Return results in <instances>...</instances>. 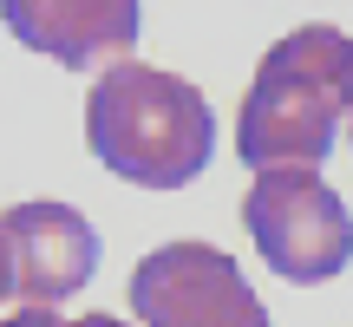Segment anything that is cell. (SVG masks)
I'll use <instances>...</instances> for the list:
<instances>
[{
    "mask_svg": "<svg viewBox=\"0 0 353 327\" xmlns=\"http://www.w3.org/2000/svg\"><path fill=\"white\" fill-rule=\"evenodd\" d=\"M85 151L138 190H183L216 151L210 99L183 72L118 59L85 92Z\"/></svg>",
    "mask_w": 353,
    "mask_h": 327,
    "instance_id": "obj_1",
    "label": "cell"
},
{
    "mask_svg": "<svg viewBox=\"0 0 353 327\" xmlns=\"http://www.w3.org/2000/svg\"><path fill=\"white\" fill-rule=\"evenodd\" d=\"M353 118V39L341 26H294L255 66L236 112V151L249 170L321 164Z\"/></svg>",
    "mask_w": 353,
    "mask_h": 327,
    "instance_id": "obj_2",
    "label": "cell"
},
{
    "mask_svg": "<svg viewBox=\"0 0 353 327\" xmlns=\"http://www.w3.org/2000/svg\"><path fill=\"white\" fill-rule=\"evenodd\" d=\"M242 229L255 236L262 262L294 288L334 281L353 255V216L321 164H268L242 197Z\"/></svg>",
    "mask_w": 353,
    "mask_h": 327,
    "instance_id": "obj_3",
    "label": "cell"
},
{
    "mask_svg": "<svg viewBox=\"0 0 353 327\" xmlns=\"http://www.w3.org/2000/svg\"><path fill=\"white\" fill-rule=\"evenodd\" d=\"M131 315L144 327H268V308L242 281L236 255L210 242H157L131 268Z\"/></svg>",
    "mask_w": 353,
    "mask_h": 327,
    "instance_id": "obj_4",
    "label": "cell"
},
{
    "mask_svg": "<svg viewBox=\"0 0 353 327\" xmlns=\"http://www.w3.org/2000/svg\"><path fill=\"white\" fill-rule=\"evenodd\" d=\"M0 26L65 72H105L138 46V0H0Z\"/></svg>",
    "mask_w": 353,
    "mask_h": 327,
    "instance_id": "obj_5",
    "label": "cell"
},
{
    "mask_svg": "<svg viewBox=\"0 0 353 327\" xmlns=\"http://www.w3.org/2000/svg\"><path fill=\"white\" fill-rule=\"evenodd\" d=\"M0 229L13 242V295L20 301L59 308L99 268V236L72 203H13Z\"/></svg>",
    "mask_w": 353,
    "mask_h": 327,
    "instance_id": "obj_6",
    "label": "cell"
},
{
    "mask_svg": "<svg viewBox=\"0 0 353 327\" xmlns=\"http://www.w3.org/2000/svg\"><path fill=\"white\" fill-rule=\"evenodd\" d=\"M0 327H72V321H59V308H39V301H20Z\"/></svg>",
    "mask_w": 353,
    "mask_h": 327,
    "instance_id": "obj_7",
    "label": "cell"
},
{
    "mask_svg": "<svg viewBox=\"0 0 353 327\" xmlns=\"http://www.w3.org/2000/svg\"><path fill=\"white\" fill-rule=\"evenodd\" d=\"M13 295V242H7V229H0V301Z\"/></svg>",
    "mask_w": 353,
    "mask_h": 327,
    "instance_id": "obj_8",
    "label": "cell"
},
{
    "mask_svg": "<svg viewBox=\"0 0 353 327\" xmlns=\"http://www.w3.org/2000/svg\"><path fill=\"white\" fill-rule=\"evenodd\" d=\"M72 327H125V321H118V315H79Z\"/></svg>",
    "mask_w": 353,
    "mask_h": 327,
    "instance_id": "obj_9",
    "label": "cell"
},
{
    "mask_svg": "<svg viewBox=\"0 0 353 327\" xmlns=\"http://www.w3.org/2000/svg\"><path fill=\"white\" fill-rule=\"evenodd\" d=\"M347 144H353V118H347Z\"/></svg>",
    "mask_w": 353,
    "mask_h": 327,
    "instance_id": "obj_10",
    "label": "cell"
}]
</instances>
